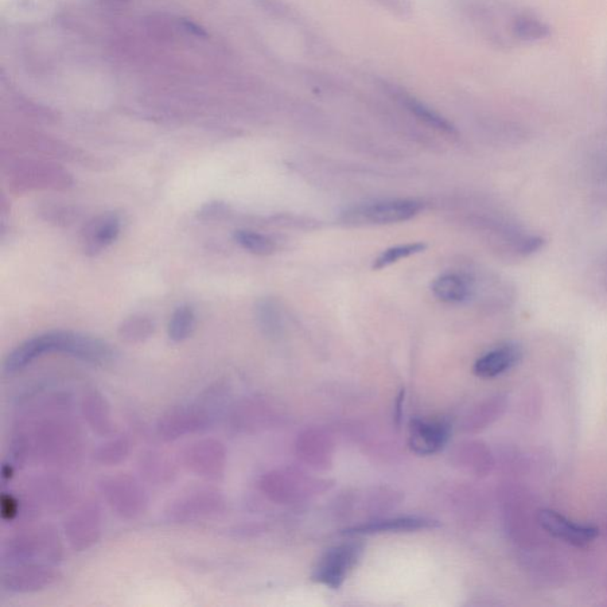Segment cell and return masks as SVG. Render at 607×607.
<instances>
[{"mask_svg":"<svg viewBox=\"0 0 607 607\" xmlns=\"http://www.w3.org/2000/svg\"><path fill=\"white\" fill-rule=\"evenodd\" d=\"M432 292L439 301L445 303H462L470 297V285L463 276L443 274L432 284Z\"/></svg>","mask_w":607,"mask_h":607,"instance_id":"7402d4cb","label":"cell"},{"mask_svg":"<svg viewBox=\"0 0 607 607\" xmlns=\"http://www.w3.org/2000/svg\"><path fill=\"white\" fill-rule=\"evenodd\" d=\"M185 468L207 480H219L225 468V450L216 441H200L185 447L182 453Z\"/></svg>","mask_w":607,"mask_h":607,"instance_id":"ba28073f","label":"cell"},{"mask_svg":"<svg viewBox=\"0 0 607 607\" xmlns=\"http://www.w3.org/2000/svg\"><path fill=\"white\" fill-rule=\"evenodd\" d=\"M83 411L93 430L100 434H107L112 431L110 406L100 393L92 392L85 396Z\"/></svg>","mask_w":607,"mask_h":607,"instance_id":"44dd1931","label":"cell"},{"mask_svg":"<svg viewBox=\"0 0 607 607\" xmlns=\"http://www.w3.org/2000/svg\"><path fill=\"white\" fill-rule=\"evenodd\" d=\"M100 490L108 505L124 519H137L149 503L143 486L124 474L106 478L101 482Z\"/></svg>","mask_w":607,"mask_h":607,"instance_id":"8992f818","label":"cell"},{"mask_svg":"<svg viewBox=\"0 0 607 607\" xmlns=\"http://www.w3.org/2000/svg\"><path fill=\"white\" fill-rule=\"evenodd\" d=\"M65 534L75 550H87L100 538L99 512L91 507L81 509L65 524Z\"/></svg>","mask_w":607,"mask_h":607,"instance_id":"e0dca14e","label":"cell"},{"mask_svg":"<svg viewBox=\"0 0 607 607\" xmlns=\"http://www.w3.org/2000/svg\"><path fill=\"white\" fill-rule=\"evenodd\" d=\"M502 406L500 401H493V403H486L484 406L477 408L476 411L473 412V414L469 415V418H466L464 423V428L466 431H477L480 428H483L492 423L493 419H495L498 412H500Z\"/></svg>","mask_w":607,"mask_h":607,"instance_id":"f1b7e54d","label":"cell"},{"mask_svg":"<svg viewBox=\"0 0 607 607\" xmlns=\"http://www.w3.org/2000/svg\"><path fill=\"white\" fill-rule=\"evenodd\" d=\"M325 482L313 480L294 471H274L264 476L260 486L270 500L276 503L291 504L314 495L324 488Z\"/></svg>","mask_w":607,"mask_h":607,"instance_id":"5b68a950","label":"cell"},{"mask_svg":"<svg viewBox=\"0 0 607 607\" xmlns=\"http://www.w3.org/2000/svg\"><path fill=\"white\" fill-rule=\"evenodd\" d=\"M217 395H207L196 403L182 404L167 412L159 420L158 433L164 441H176L184 435L196 433L212 425L219 411Z\"/></svg>","mask_w":607,"mask_h":607,"instance_id":"3957f363","label":"cell"},{"mask_svg":"<svg viewBox=\"0 0 607 607\" xmlns=\"http://www.w3.org/2000/svg\"><path fill=\"white\" fill-rule=\"evenodd\" d=\"M154 322L150 317L135 314L123 321L118 333L119 337L127 343H142L149 340L154 333Z\"/></svg>","mask_w":607,"mask_h":607,"instance_id":"d4e9b609","label":"cell"},{"mask_svg":"<svg viewBox=\"0 0 607 607\" xmlns=\"http://www.w3.org/2000/svg\"><path fill=\"white\" fill-rule=\"evenodd\" d=\"M260 5L264 7L267 13H270L274 17L283 19L292 23V25H301V17L297 11L292 10L287 4L280 2V0H260Z\"/></svg>","mask_w":607,"mask_h":607,"instance_id":"4dcf8cb0","label":"cell"},{"mask_svg":"<svg viewBox=\"0 0 607 607\" xmlns=\"http://www.w3.org/2000/svg\"><path fill=\"white\" fill-rule=\"evenodd\" d=\"M375 2L399 18H410L413 15L414 6L412 0H375Z\"/></svg>","mask_w":607,"mask_h":607,"instance_id":"d6a6232c","label":"cell"},{"mask_svg":"<svg viewBox=\"0 0 607 607\" xmlns=\"http://www.w3.org/2000/svg\"><path fill=\"white\" fill-rule=\"evenodd\" d=\"M422 209L423 205L419 202L395 200L367 205L357 210L353 215L373 224H392L413 219Z\"/></svg>","mask_w":607,"mask_h":607,"instance_id":"5bb4252c","label":"cell"},{"mask_svg":"<svg viewBox=\"0 0 607 607\" xmlns=\"http://www.w3.org/2000/svg\"><path fill=\"white\" fill-rule=\"evenodd\" d=\"M512 36L516 45H532L552 36L551 26L532 11H516L512 23Z\"/></svg>","mask_w":607,"mask_h":607,"instance_id":"ffe728a7","label":"cell"},{"mask_svg":"<svg viewBox=\"0 0 607 607\" xmlns=\"http://www.w3.org/2000/svg\"><path fill=\"white\" fill-rule=\"evenodd\" d=\"M464 11L471 23L490 45L501 49L516 45L512 23L516 11L498 0H468Z\"/></svg>","mask_w":607,"mask_h":607,"instance_id":"7a4b0ae2","label":"cell"},{"mask_svg":"<svg viewBox=\"0 0 607 607\" xmlns=\"http://www.w3.org/2000/svg\"><path fill=\"white\" fill-rule=\"evenodd\" d=\"M539 521L544 531L577 547L589 546L599 535V529L594 525L572 522L565 516L550 509H543L539 512Z\"/></svg>","mask_w":607,"mask_h":607,"instance_id":"8fae6325","label":"cell"},{"mask_svg":"<svg viewBox=\"0 0 607 607\" xmlns=\"http://www.w3.org/2000/svg\"><path fill=\"white\" fill-rule=\"evenodd\" d=\"M489 453L478 443H459L454 450L453 458L457 465H461L473 473L481 474L489 470Z\"/></svg>","mask_w":607,"mask_h":607,"instance_id":"603a6c76","label":"cell"},{"mask_svg":"<svg viewBox=\"0 0 607 607\" xmlns=\"http://www.w3.org/2000/svg\"><path fill=\"white\" fill-rule=\"evenodd\" d=\"M362 552L363 548L355 542L343 543L332 548L319 560L314 568L313 579L329 589H340L350 572L359 562Z\"/></svg>","mask_w":607,"mask_h":607,"instance_id":"52a82bcc","label":"cell"},{"mask_svg":"<svg viewBox=\"0 0 607 607\" xmlns=\"http://www.w3.org/2000/svg\"><path fill=\"white\" fill-rule=\"evenodd\" d=\"M425 249L426 244L423 243L400 244V246L389 248L387 251L381 253L379 258L375 260L373 266V270H383V268L391 266L393 264L399 263L400 260L419 254Z\"/></svg>","mask_w":607,"mask_h":607,"instance_id":"4316f807","label":"cell"},{"mask_svg":"<svg viewBox=\"0 0 607 607\" xmlns=\"http://www.w3.org/2000/svg\"><path fill=\"white\" fill-rule=\"evenodd\" d=\"M225 205L221 202H213V204H205L204 208L198 213V217L204 220H216L224 216L225 212Z\"/></svg>","mask_w":607,"mask_h":607,"instance_id":"836d02e7","label":"cell"},{"mask_svg":"<svg viewBox=\"0 0 607 607\" xmlns=\"http://www.w3.org/2000/svg\"><path fill=\"white\" fill-rule=\"evenodd\" d=\"M234 240L241 247L255 255H270L275 251L274 241L270 237L252 231H236Z\"/></svg>","mask_w":607,"mask_h":607,"instance_id":"484cf974","label":"cell"},{"mask_svg":"<svg viewBox=\"0 0 607 607\" xmlns=\"http://www.w3.org/2000/svg\"><path fill=\"white\" fill-rule=\"evenodd\" d=\"M122 232V219L118 214H104L85 228L84 248L85 254L95 256L118 239Z\"/></svg>","mask_w":607,"mask_h":607,"instance_id":"2e32d148","label":"cell"},{"mask_svg":"<svg viewBox=\"0 0 607 607\" xmlns=\"http://www.w3.org/2000/svg\"><path fill=\"white\" fill-rule=\"evenodd\" d=\"M451 428L441 420H420L412 422L410 446L414 453L431 455L442 451L449 443Z\"/></svg>","mask_w":607,"mask_h":607,"instance_id":"4fadbf2b","label":"cell"},{"mask_svg":"<svg viewBox=\"0 0 607 607\" xmlns=\"http://www.w3.org/2000/svg\"><path fill=\"white\" fill-rule=\"evenodd\" d=\"M61 555L58 539L53 532L40 531L18 536L4 548L3 562L10 567L50 565Z\"/></svg>","mask_w":607,"mask_h":607,"instance_id":"277c9868","label":"cell"},{"mask_svg":"<svg viewBox=\"0 0 607 607\" xmlns=\"http://www.w3.org/2000/svg\"><path fill=\"white\" fill-rule=\"evenodd\" d=\"M299 457L306 464L316 469H328L332 465L333 443L329 435L319 430H310L298 439Z\"/></svg>","mask_w":607,"mask_h":607,"instance_id":"ac0fdd59","label":"cell"},{"mask_svg":"<svg viewBox=\"0 0 607 607\" xmlns=\"http://www.w3.org/2000/svg\"><path fill=\"white\" fill-rule=\"evenodd\" d=\"M544 244V240L540 236L527 237V240H524L523 243H521L520 252L523 254H532V253L538 252L540 248H542Z\"/></svg>","mask_w":607,"mask_h":607,"instance_id":"e575fe53","label":"cell"},{"mask_svg":"<svg viewBox=\"0 0 607 607\" xmlns=\"http://www.w3.org/2000/svg\"><path fill=\"white\" fill-rule=\"evenodd\" d=\"M131 445L127 438L119 437L101 445L96 450V461L104 465H115L130 453Z\"/></svg>","mask_w":607,"mask_h":607,"instance_id":"83f0119b","label":"cell"},{"mask_svg":"<svg viewBox=\"0 0 607 607\" xmlns=\"http://www.w3.org/2000/svg\"><path fill=\"white\" fill-rule=\"evenodd\" d=\"M437 522L426 517L406 516L394 519L373 520L344 529L345 535L388 534V532H412L434 528Z\"/></svg>","mask_w":607,"mask_h":607,"instance_id":"9a60e30c","label":"cell"},{"mask_svg":"<svg viewBox=\"0 0 607 607\" xmlns=\"http://www.w3.org/2000/svg\"><path fill=\"white\" fill-rule=\"evenodd\" d=\"M256 317L264 332L274 333L278 329L279 314L274 303L260 302L256 306Z\"/></svg>","mask_w":607,"mask_h":607,"instance_id":"1f68e13d","label":"cell"},{"mask_svg":"<svg viewBox=\"0 0 607 607\" xmlns=\"http://www.w3.org/2000/svg\"><path fill=\"white\" fill-rule=\"evenodd\" d=\"M57 573L50 565L15 566L3 575V589L11 593L45 590L55 582Z\"/></svg>","mask_w":607,"mask_h":607,"instance_id":"9c48e42d","label":"cell"},{"mask_svg":"<svg viewBox=\"0 0 607 607\" xmlns=\"http://www.w3.org/2000/svg\"><path fill=\"white\" fill-rule=\"evenodd\" d=\"M142 469H144V473H145V476L150 481H155L157 483L164 482L166 478L174 474V470L171 468L169 463H166L164 459L154 453H151L150 457L144 459Z\"/></svg>","mask_w":607,"mask_h":607,"instance_id":"f546056e","label":"cell"},{"mask_svg":"<svg viewBox=\"0 0 607 607\" xmlns=\"http://www.w3.org/2000/svg\"><path fill=\"white\" fill-rule=\"evenodd\" d=\"M58 353L95 365H107L115 360V350L106 341L74 332H50L23 342L4 361V372L23 371L45 353Z\"/></svg>","mask_w":607,"mask_h":607,"instance_id":"6da1fadb","label":"cell"},{"mask_svg":"<svg viewBox=\"0 0 607 607\" xmlns=\"http://www.w3.org/2000/svg\"><path fill=\"white\" fill-rule=\"evenodd\" d=\"M522 359V350L513 343L498 346L480 357L473 365V373L482 379H493L515 367Z\"/></svg>","mask_w":607,"mask_h":607,"instance_id":"d6986e66","label":"cell"},{"mask_svg":"<svg viewBox=\"0 0 607 607\" xmlns=\"http://www.w3.org/2000/svg\"><path fill=\"white\" fill-rule=\"evenodd\" d=\"M379 87L383 89L384 93H387L388 96H391L392 99H394L396 103H399L401 106L406 108V110L420 122L425 123L430 127H433L434 130L443 132L446 134H455L457 131L453 124L449 120L443 118V115L439 114L438 112H435L433 108L428 107L427 104L422 103V101L416 99V97L412 96L410 93L404 91V89L399 87L392 83H388L387 80H376Z\"/></svg>","mask_w":607,"mask_h":607,"instance_id":"7c38bea8","label":"cell"},{"mask_svg":"<svg viewBox=\"0 0 607 607\" xmlns=\"http://www.w3.org/2000/svg\"><path fill=\"white\" fill-rule=\"evenodd\" d=\"M18 502L13 496L4 495L2 497V512L4 519H14L17 515Z\"/></svg>","mask_w":607,"mask_h":607,"instance_id":"d590c367","label":"cell"},{"mask_svg":"<svg viewBox=\"0 0 607 607\" xmlns=\"http://www.w3.org/2000/svg\"><path fill=\"white\" fill-rule=\"evenodd\" d=\"M224 498L217 493H194L174 502L167 515L176 522H192L216 515L224 509Z\"/></svg>","mask_w":607,"mask_h":607,"instance_id":"30bf717a","label":"cell"},{"mask_svg":"<svg viewBox=\"0 0 607 607\" xmlns=\"http://www.w3.org/2000/svg\"><path fill=\"white\" fill-rule=\"evenodd\" d=\"M196 329V313L192 306L181 305L174 310L171 316L167 334L174 343H181L188 340Z\"/></svg>","mask_w":607,"mask_h":607,"instance_id":"cb8c5ba5","label":"cell"}]
</instances>
